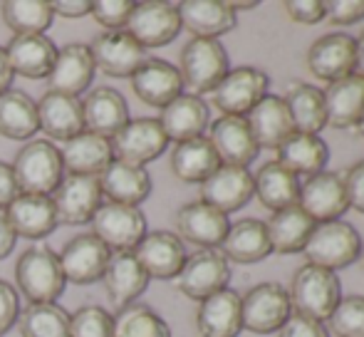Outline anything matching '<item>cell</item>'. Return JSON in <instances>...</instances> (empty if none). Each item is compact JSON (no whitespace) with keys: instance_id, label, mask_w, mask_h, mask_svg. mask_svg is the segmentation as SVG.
<instances>
[{"instance_id":"cell-60","label":"cell","mask_w":364,"mask_h":337,"mask_svg":"<svg viewBox=\"0 0 364 337\" xmlns=\"http://www.w3.org/2000/svg\"><path fill=\"white\" fill-rule=\"evenodd\" d=\"M360 258H362V265H364V241H362V251H360Z\"/></svg>"},{"instance_id":"cell-41","label":"cell","mask_w":364,"mask_h":337,"mask_svg":"<svg viewBox=\"0 0 364 337\" xmlns=\"http://www.w3.org/2000/svg\"><path fill=\"white\" fill-rule=\"evenodd\" d=\"M283 100L290 109L295 132H300V134H320L327 127L322 90L305 82H295L288 87V97H283Z\"/></svg>"},{"instance_id":"cell-25","label":"cell","mask_w":364,"mask_h":337,"mask_svg":"<svg viewBox=\"0 0 364 337\" xmlns=\"http://www.w3.org/2000/svg\"><path fill=\"white\" fill-rule=\"evenodd\" d=\"M208 122H211L208 105L201 97L188 95V92L178 95L173 102H168L161 109V114H159V124H161L166 139L176 141V144L203 137Z\"/></svg>"},{"instance_id":"cell-29","label":"cell","mask_w":364,"mask_h":337,"mask_svg":"<svg viewBox=\"0 0 364 337\" xmlns=\"http://www.w3.org/2000/svg\"><path fill=\"white\" fill-rule=\"evenodd\" d=\"M10 226H13L15 236L30 238V241H40L48 238L58 223V213H55L53 198L50 196H35V193H18L15 201L8 208Z\"/></svg>"},{"instance_id":"cell-24","label":"cell","mask_w":364,"mask_h":337,"mask_svg":"<svg viewBox=\"0 0 364 337\" xmlns=\"http://www.w3.org/2000/svg\"><path fill=\"white\" fill-rule=\"evenodd\" d=\"M208 141L213 144L223 166L248 168V164L255 161L260 151L245 117H218L211 124Z\"/></svg>"},{"instance_id":"cell-6","label":"cell","mask_w":364,"mask_h":337,"mask_svg":"<svg viewBox=\"0 0 364 337\" xmlns=\"http://www.w3.org/2000/svg\"><path fill=\"white\" fill-rule=\"evenodd\" d=\"M243 330L253 335L278 333L292 315L290 293L280 283H258L240 295Z\"/></svg>"},{"instance_id":"cell-58","label":"cell","mask_w":364,"mask_h":337,"mask_svg":"<svg viewBox=\"0 0 364 337\" xmlns=\"http://www.w3.org/2000/svg\"><path fill=\"white\" fill-rule=\"evenodd\" d=\"M225 3H228V8L233 10V13H238V10L258 8V0H225Z\"/></svg>"},{"instance_id":"cell-20","label":"cell","mask_w":364,"mask_h":337,"mask_svg":"<svg viewBox=\"0 0 364 337\" xmlns=\"http://www.w3.org/2000/svg\"><path fill=\"white\" fill-rule=\"evenodd\" d=\"M129 105L114 87H95L82 100V122L85 132L112 139L129 122Z\"/></svg>"},{"instance_id":"cell-31","label":"cell","mask_w":364,"mask_h":337,"mask_svg":"<svg viewBox=\"0 0 364 337\" xmlns=\"http://www.w3.org/2000/svg\"><path fill=\"white\" fill-rule=\"evenodd\" d=\"M196 330L201 337H238L243 330L240 295L225 288L201 300L196 310Z\"/></svg>"},{"instance_id":"cell-10","label":"cell","mask_w":364,"mask_h":337,"mask_svg":"<svg viewBox=\"0 0 364 337\" xmlns=\"http://www.w3.org/2000/svg\"><path fill=\"white\" fill-rule=\"evenodd\" d=\"M112 156L134 166H146L149 161L159 159L166 151L168 139L161 124L154 117H139L129 119L114 137L109 139Z\"/></svg>"},{"instance_id":"cell-15","label":"cell","mask_w":364,"mask_h":337,"mask_svg":"<svg viewBox=\"0 0 364 337\" xmlns=\"http://www.w3.org/2000/svg\"><path fill=\"white\" fill-rule=\"evenodd\" d=\"M355 65H357L355 38H350L345 33L322 35L307 50V68H310V73L317 80H322L327 85L355 75Z\"/></svg>"},{"instance_id":"cell-9","label":"cell","mask_w":364,"mask_h":337,"mask_svg":"<svg viewBox=\"0 0 364 337\" xmlns=\"http://www.w3.org/2000/svg\"><path fill=\"white\" fill-rule=\"evenodd\" d=\"M127 33L136 40L144 50L164 48L173 43L181 33V18L178 8L166 0H141L134 3V10L127 23Z\"/></svg>"},{"instance_id":"cell-42","label":"cell","mask_w":364,"mask_h":337,"mask_svg":"<svg viewBox=\"0 0 364 337\" xmlns=\"http://www.w3.org/2000/svg\"><path fill=\"white\" fill-rule=\"evenodd\" d=\"M0 18L13 35H45L55 15L48 0H5Z\"/></svg>"},{"instance_id":"cell-13","label":"cell","mask_w":364,"mask_h":337,"mask_svg":"<svg viewBox=\"0 0 364 337\" xmlns=\"http://www.w3.org/2000/svg\"><path fill=\"white\" fill-rule=\"evenodd\" d=\"M50 198H53L55 213H58V223H65V226L92 223L95 213L105 203L102 201L105 196H102L100 178L73 176V173H65V178Z\"/></svg>"},{"instance_id":"cell-52","label":"cell","mask_w":364,"mask_h":337,"mask_svg":"<svg viewBox=\"0 0 364 337\" xmlns=\"http://www.w3.org/2000/svg\"><path fill=\"white\" fill-rule=\"evenodd\" d=\"M342 183H345L347 191V201L355 211L364 213V159L352 164L342 176Z\"/></svg>"},{"instance_id":"cell-1","label":"cell","mask_w":364,"mask_h":337,"mask_svg":"<svg viewBox=\"0 0 364 337\" xmlns=\"http://www.w3.org/2000/svg\"><path fill=\"white\" fill-rule=\"evenodd\" d=\"M15 285L18 295L28 303H58V298L68 288L63 265L53 248L30 246L15 263Z\"/></svg>"},{"instance_id":"cell-47","label":"cell","mask_w":364,"mask_h":337,"mask_svg":"<svg viewBox=\"0 0 364 337\" xmlns=\"http://www.w3.org/2000/svg\"><path fill=\"white\" fill-rule=\"evenodd\" d=\"M134 10L132 0H95L90 15L95 23L105 30H124L129 23V15Z\"/></svg>"},{"instance_id":"cell-5","label":"cell","mask_w":364,"mask_h":337,"mask_svg":"<svg viewBox=\"0 0 364 337\" xmlns=\"http://www.w3.org/2000/svg\"><path fill=\"white\" fill-rule=\"evenodd\" d=\"M362 238L357 228L347 221L317 223L310 241L305 246V258L310 265H320L327 270H340L360 258Z\"/></svg>"},{"instance_id":"cell-23","label":"cell","mask_w":364,"mask_h":337,"mask_svg":"<svg viewBox=\"0 0 364 337\" xmlns=\"http://www.w3.org/2000/svg\"><path fill=\"white\" fill-rule=\"evenodd\" d=\"M95 63H92L90 48L82 43H70L58 48V58L48 75V90L60 95L80 97L95 80Z\"/></svg>"},{"instance_id":"cell-46","label":"cell","mask_w":364,"mask_h":337,"mask_svg":"<svg viewBox=\"0 0 364 337\" xmlns=\"http://www.w3.org/2000/svg\"><path fill=\"white\" fill-rule=\"evenodd\" d=\"M327 323L335 337H364V295L342 298Z\"/></svg>"},{"instance_id":"cell-51","label":"cell","mask_w":364,"mask_h":337,"mask_svg":"<svg viewBox=\"0 0 364 337\" xmlns=\"http://www.w3.org/2000/svg\"><path fill=\"white\" fill-rule=\"evenodd\" d=\"M285 10L295 23L317 25L325 20V0H288Z\"/></svg>"},{"instance_id":"cell-32","label":"cell","mask_w":364,"mask_h":337,"mask_svg":"<svg viewBox=\"0 0 364 337\" xmlns=\"http://www.w3.org/2000/svg\"><path fill=\"white\" fill-rule=\"evenodd\" d=\"M60 156H63L65 173L95 178H100L102 171L114 161L109 139L92 134V132H80L77 137L65 141Z\"/></svg>"},{"instance_id":"cell-49","label":"cell","mask_w":364,"mask_h":337,"mask_svg":"<svg viewBox=\"0 0 364 337\" xmlns=\"http://www.w3.org/2000/svg\"><path fill=\"white\" fill-rule=\"evenodd\" d=\"M278 337H330V335H327V330L322 323H317V320L292 310L288 323L278 330Z\"/></svg>"},{"instance_id":"cell-54","label":"cell","mask_w":364,"mask_h":337,"mask_svg":"<svg viewBox=\"0 0 364 337\" xmlns=\"http://www.w3.org/2000/svg\"><path fill=\"white\" fill-rule=\"evenodd\" d=\"M50 5H53V15H60V18H68V20L85 18L92 10L90 0H55Z\"/></svg>"},{"instance_id":"cell-22","label":"cell","mask_w":364,"mask_h":337,"mask_svg":"<svg viewBox=\"0 0 364 337\" xmlns=\"http://www.w3.org/2000/svg\"><path fill=\"white\" fill-rule=\"evenodd\" d=\"M129 80L134 95L144 105L159 107V109H164L168 102H173L178 95H183V82L181 75H178V68H173L166 60L146 58Z\"/></svg>"},{"instance_id":"cell-4","label":"cell","mask_w":364,"mask_h":337,"mask_svg":"<svg viewBox=\"0 0 364 337\" xmlns=\"http://www.w3.org/2000/svg\"><path fill=\"white\" fill-rule=\"evenodd\" d=\"M228 53L220 40L191 38L183 45L181 58H178V75L188 95L201 97L203 92H213L220 80L228 75Z\"/></svg>"},{"instance_id":"cell-33","label":"cell","mask_w":364,"mask_h":337,"mask_svg":"<svg viewBox=\"0 0 364 337\" xmlns=\"http://www.w3.org/2000/svg\"><path fill=\"white\" fill-rule=\"evenodd\" d=\"M218 251L223 253L225 260H233V263H260L273 253L268 226L260 218H240V221L230 223Z\"/></svg>"},{"instance_id":"cell-53","label":"cell","mask_w":364,"mask_h":337,"mask_svg":"<svg viewBox=\"0 0 364 337\" xmlns=\"http://www.w3.org/2000/svg\"><path fill=\"white\" fill-rule=\"evenodd\" d=\"M20 193L18 181H15L13 166L8 161H0V208H8Z\"/></svg>"},{"instance_id":"cell-34","label":"cell","mask_w":364,"mask_h":337,"mask_svg":"<svg viewBox=\"0 0 364 337\" xmlns=\"http://www.w3.org/2000/svg\"><path fill=\"white\" fill-rule=\"evenodd\" d=\"M102 196L109 203H124V206H139L151 193V176L144 166L127 164L114 159L100 176Z\"/></svg>"},{"instance_id":"cell-19","label":"cell","mask_w":364,"mask_h":337,"mask_svg":"<svg viewBox=\"0 0 364 337\" xmlns=\"http://www.w3.org/2000/svg\"><path fill=\"white\" fill-rule=\"evenodd\" d=\"M132 253L136 255L149 278L156 280L176 278L186 263V246L171 231H146V236Z\"/></svg>"},{"instance_id":"cell-21","label":"cell","mask_w":364,"mask_h":337,"mask_svg":"<svg viewBox=\"0 0 364 337\" xmlns=\"http://www.w3.org/2000/svg\"><path fill=\"white\" fill-rule=\"evenodd\" d=\"M149 280L151 278L146 275V270L141 268V263L132 251L112 253L105 275H102L107 298H109V303L117 310L127 308V305H134L149 288Z\"/></svg>"},{"instance_id":"cell-27","label":"cell","mask_w":364,"mask_h":337,"mask_svg":"<svg viewBox=\"0 0 364 337\" xmlns=\"http://www.w3.org/2000/svg\"><path fill=\"white\" fill-rule=\"evenodd\" d=\"M245 122H248L250 132H253V139H255V144H258V149L278 151V146L295 132L288 105H285V100L278 95H265L263 100L245 114Z\"/></svg>"},{"instance_id":"cell-14","label":"cell","mask_w":364,"mask_h":337,"mask_svg":"<svg viewBox=\"0 0 364 337\" xmlns=\"http://www.w3.org/2000/svg\"><path fill=\"white\" fill-rule=\"evenodd\" d=\"M60 265L68 283L75 285H92L102 280L107 270V263L112 258V251L95 236L92 231L77 233L65 243L63 253H58Z\"/></svg>"},{"instance_id":"cell-17","label":"cell","mask_w":364,"mask_h":337,"mask_svg":"<svg viewBox=\"0 0 364 337\" xmlns=\"http://www.w3.org/2000/svg\"><path fill=\"white\" fill-rule=\"evenodd\" d=\"M230 228V221L223 211L208 206L203 201H191L178 208L176 213V236L186 243H193L201 251L220 248L225 233Z\"/></svg>"},{"instance_id":"cell-7","label":"cell","mask_w":364,"mask_h":337,"mask_svg":"<svg viewBox=\"0 0 364 337\" xmlns=\"http://www.w3.org/2000/svg\"><path fill=\"white\" fill-rule=\"evenodd\" d=\"M92 233L109 248L112 253L134 251L146 236V216L139 206L124 203H102L92 218Z\"/></svg>"},{"instance_id":"cell-16","label":"cell","mask_w":364,"mask_h":337,"mask_svg":"<svg viewBox=\"0 0 364 337\" xmlns=\"http://www.w3.org/2000/svg\"><path fill=\"white\" fill-rule=\"evenodd\" d=\"M297 206L315 223L340 221L342 213L350 208L342 176L335 171H320L315 176H307V181L300 183Z\"/></svg>"},{"instance_id":"cell-55","label":"cell","mask_w":364,"mask_h":337,"mask_svg":"<svg viewBox=\"0 0 364 337\" xmlns=\"http://www.w3.org/2000/svg\"><path fill=\"white\" fill-rule=\"evenodd\" d=\"M15 243H18V236H15L13 226H10L8 211L0 208V260L8 258V255L13 253Z\"/></svg>"},{"instance_id":"cell-2","label":"cell","mask_w":364,"mask_h":337,"mask_svg":"<svg viewBox=\"0 0 364 337\" xmlns=\"http://www.w3.org/2000/svg\"><path fill=\"white\" fill-rule=\"evenodd\" d=\"M10 166H13L20 193L53 196L55 188L65 178L63 156H60V149L50 139L25 141Z\"/></svg>"},{"instance_id":"cell-35","label":"cell","mask_w":364,"mask_h":337,"mask_svg":"<svg viewBox=\"0 0 364 337\" xmlns=\"http://www.w3.org/2000/svg\"><path fill=\"white\" fill-rule=\"evenodd\" d=\"M322 97H325L327 124L337 129L357 127L364 114V77L355 73L345 80H337L327 85V90H322Z\"/></svg>"},{"instance_id":"cell-8","label":"cell","mask_w":364,"mask_h":337,"mask_svg":"<svg viewBox=\"0 0 364 337\" xmlns=\"http://www.w3.org/2000/svg\"><path fill=\"white\" fill-rule=\"evenodd\" d=\"M230 283V265L218 248L196 251L186 255L181 273L176 275V290L191 300H206L225 290Z\"/></svg>"},{"instance_id":"cell-39","label":"cell","mask_w":364,"mask_h":337,"mask_svg":"<svg viewBox=\"0 0 364 337\" xmlns=\"http://www.w3.org/2000/svg\"><path fill=\"white\" fill-rule=\"evenodd\" d=\"M255 196L270 211H283V208L297 206L300 201V178L278 161H268L260 166V171L253 176Z\"/></svg>"},{"instance_id":"cell-45","label":"cell","mask_w":364,"mask_h":337,"mask_svg":"<svg viewBox=\"0 0 364 337\" xmlns=\"http://www.w3.org/2000/svg\"><path fill=\"white\" fill-rule=\"evenodd\" d=\"M70 337H114V315L102 305H82L70 315Z\"/></svg>"},{"instance_id":"cell-26","label":"cell","mask_w":364,"mask_h":337,"mask_svg":"<svg viewBox=\"0 0 364 337\" xmlns=\"http://www.w3.org/2000/svg\"><path fill=\"white\" fill-rule=\"evenodd\" d=\"M38 124L43 134L65 144V141L73 139L80 132H85L82 100L48 90L38 102Z\"/></svg>"},{"instance_id":"cell-12","label":"cell","mask_w":364,"mask_h":337,"mask_svg":"<svg viewBox=\"0 0 364 337\" xmlns=\"http://www.w3.org/2000/svg\"><path fill=\"white\" fill-rule=\"evenodd\" d=\"M270 77L258 68L228 70L218 87L213 90V105L223 112V117H245L265 95Z\"/></svg>"},{"instance_id":"cell-50","label":"cell","mask_w":364,"mask_h":337,"mask_svg":"<svg viewBox=\"0 0 364 337\" xmlns=\"http://www.w3.org/2000/svg\"><path fill=\"white\" fill-rule=\"evenodd\" d=\"M20 315V295L10 283L0 280V337L8 333Z\"/></svg>"},{"instance_id":"cell-28","label":"cell","mask_w":364,"mask_h":337,"mask_svg":"<svg viewBox=\"0 0 364 337\" xmlns=\"http://www.w3.org/2000/svg\"><path fill=\"white\" fill-rule=\"evenodd\" d=\"M13 75L28 80H48L50 70L58 58V45L48 35H13L5 45Z\"/></svg>"},{"instance_id":"cell-36","label":"cell","mask_w":364,"mask_h":337,"mask_svg":"<svg viewBox=\"0 0 364 337\" xmlns=\"http://www.w3.org/2000/svg\"><path fill=\"white\" fill-rule=\"evenodd\" d=\"M330 161V149L320 134H300L292 132L288 139L278 146V164L292 171L295 176H315L325 171Z\"/></svg>"},{"instance_id":"cell-18","label":"cell","mask_w":364,"mask_h":337,"mask_svg":"<svg viewBox=\"0 0 364 337\" xmlns=\"http://www.w3.org/2000/svg\"><path fill=\"white\" fill-rule=\"evenodd\" d=\"M255 196V181L248 168L220 164L201 183V201L223 211L225 216L243 208Z\"/></svg>"},{"instance_id":"cell-59","label":"cell","mask_w":364,"mask_h":337,"mask_svg":"<svg viewBox=\"0 0 364 337\" xmlns=\"http://www.w3.org/2000/svg\"><path fill=\"white\" fill-rule=\"evenodd\" d=\"M357 132H360V137L364 139V114H362V119L357 122Z\"/></svg>"},{"instance_id":"cell-30","label":"cell","mask_w":364,"mask_h":337,"mask_svg":"<svg viewBox=\"0 0 364 337\" xmlns=\"http://www.w3.org/2000/svg\"><path fill=\"white\" fill-rule=\"evenodd\" d=\"M176 8L181 28H186L193 38L218 40L238 25V18L225 0H183Z\"/></svg>"},{"instance_id":"cell-11","label":"cell","mask_w":364,"mask_h":337,"mask_svg":"<svg viewBox=\"0 0 364 337\" xmlns=\"http://www.w3.org/2000/svg\"><path fill=\"white\" fill-rule=\"evenodd\" d=\"M87 48L95 70L107 77H132L146 60V50L127 30H105Z\"/></svg>"},{"instance_id":"cell-37","label":"cell","mask_w":364,"mask_h":337,"mask_svg":"<svg viewBox=\"0 0 364 337\" xmlns=\"http://www.w3.org/2000/svg\"><path fill=\"white\" fill-rule=\"evenodd\" d=\"M265 226H268L273 253L292 255V253L305 251L307 241H310L317 223L312 221L300 206H290V208H283V211H275L273 216H270V221H265Z\"/></svg>"},{"instance_id":"cell-43","label":"cell","mask_w":364,"mask_h":337,"mask_svg":"<svg viewBox=\"0 0 364 337\" xmlns=\"http://www.w3.org/2000/svg\"><path fill=\"white\" fill-rule=\"evenodd\" d=\"M15 325L20 337H70V313L58 303H30Z\"/></svg>"},{"instance_id":"cell-57","label":"cell","mask_w":364,"mask_h":337,"mask_svg":"<svg viewBox=\"0 0 364 337\" xmlns=\"http://www.w3.org/2000/svg\"><path fill=\"white\" fill-rule=\"evenodd\" d=\"M355 48H357V65H355V73L357 75H362L364 77V30H362V35L355 40Z\"/></svg>"},{"instance_id":"cell-38","label":"cell","mask_w":364,"mask_h":337,"mask_svg":"<svg viewBox=\"0 0 364 337\" xmlns=\"http://www.w3.org/2000/svg\"><path fill=\"white\" fill-rule=\"evenodd\" d=\"M40 132L38 102L23 90L0 95V137L13 141H30Z\"/></svg>"},{"instance_id":"cell-44","label":"cell","mask_w":364,"mask_h":337,"mask_svg":"<svg viewBox=\"0 0 364 337\" xmlns=\"http://www.w3.org/2000/svg\"><path fill=\"white\" fill-rule=\"evenodd\" d=\"M114 337H171V328L154 308L134 303L114 315Z\"/></svg>"},{"instance_id":"cell-56","label":"cell","mask_w":364,"mask_h":337,"mask_svg":"<svg viewBox=\"0 0 364 337\" xmlns=\"http://www.w3.org/2000/svg\"><path fill=\"white\" fill-rule=\"evenodd\" d=\"M13 68H10V60H8V53H5V48L0 45V95L3 92L10 90V85H13Z\"/></svg>"},{"instance_id":"cell-3","label":"cell","mask_w":364,"mask_h":337,"mask_svg":"<svg viewBox=\"0 0 364 337\" xmlns=\"http://www.w3.org/2000/svg\"><path fill=\"white\" fill-rule=\"evenodd\" d=\"M288 293L295 313L325 323L342 300V283L335 270L305 263L302 268H297Z\"/></svg>"},{"instance_id":"cell-40","label":"cell","mask_w":364,"mask_h":337,"mask_svg":"<svg viewBox=\"0 0 364 337\" xmlns=\"http://www.w3.org/2000/svg\"><path fill=\"white\" fill-rule=\"evenodd\" d=\"M220 166V159L208 137L181 141L171 151V171L186 183H203Z\"/></svg>"},{"instance_id":"cell-48","label":"cell","mask_w":364,"mask_h":337,"mask_svg":"<svg viewBox=\"0 0 364 337\" xmlns=\"http://www.w3.org/2000/svg\"><path fill=\"white\" fill-rule=\"evenodd\" d=\"M325 18L335 25H355L364 20V0H330L325 3Z\"/></svg>"}]
</instances>
